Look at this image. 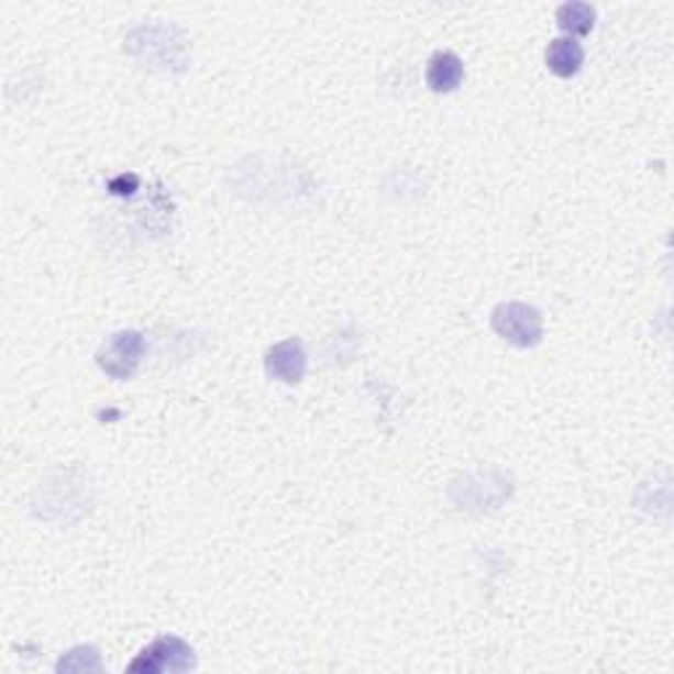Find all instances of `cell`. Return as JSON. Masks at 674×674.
Here are the masks:
<instances>
[{"label":"cell","instance_id":"obj_8","mask_svg":"<svg viewBox=\"0 0 674 674\" xmlns=\"http://www.w3.org/2000/svg\"><path fill=\"white\" fill-rule=\"evenodd\" d=\"M58 672H90V670H103V664H100L98 649H92V645H77V649H71L62 662L56 664Z\"/></svg>","mask_w":674,"mask_h":674},{"label":"cell","instance_id":"obj_3","mask_svg":"<svg viewBox=\"0 0 674 674\" xmlns=\"http://www.w3.org/2000/svg\"><path fill=\"white\" fill-rule=\"evenodd\" d=\"M196 666V651H192L190 643H185L183 638L177 636H164L156 638L153 643L140 653L137 659H132L126 670L130 672H188Z\"/></svg>","mask_w":674,"mask_h":674},{"label":"cell","instance_id":"obj_6","mask_svg":"<svg viewBox=\"0 0 674 674\" xmlns=\"http://www.w3.org/2000/svg\"><path fill=\"white\" fill-rule=\"evenodd\" d=\"M583 64H585V51L575 37L551 40L549 51H545V66H549L553 75L562 79L577 77Z\"/></svg>","mask_w":674,"mask_h":674},{"label":"cell","instance_id":"obj_4","mask_svg":"<svg viewBox=\"0 0 674 674\" xmlns=\"http://www.w3.org/2000/svg\"><path fill=\"white\" fill-rule=\"evenodd\" d=\"M306 369H309V356H306L303 343L298 338L279 340L272 345L264 356V372L266 377L275 379L283 385H298L303 383Z\"/></svg>","mask_w":674,"mask_h":674},{"label":"cell","instance_id":"obj_7","mask_svg":"<svg viewBox=\"0 0 674 674\" xmlns=\"http://www.w3.org/2000/svg\"><path fill=\"white\" fill-rule=\"evenodd\" d=\"M556 24L566 35H590L596 26V9L583 0H572V3L559 5Z\"/></svg>","mask_w":674,"mask_h":674},{"label":"cell","instance_id":"obj_5","mask_svg":"<svg viewBox=\"0 0 674 674\" xmlns=\"http://www.w3.org/2000/svg\"><path fill=\"white\" fill-rule=\"evenodd\" d=\"M427 88L432 92H453L464 82V62L453 51L432 53L424 69Z\"/></svg>","mask_w":674,"mask_h":674},{"label":"cell","instance_id":"obj_2","mask_svg":"<svg viewBox=\"0 0 674 674\" xmlns=\"http://www.w3.org/2000/svg\"><path fill=\"white\" fill-rule=\"evenodd\" d=\"M143 356H145L143 332L119 330V332H113L111 338L103 340V345H100L96 353V362L103 375L124 383V379L135 377Z\"/></svg>","mask_w":674,"mask_h":674},{"label":"cell","instance_id":"obj_1","mask_svg":"<svg viewBox=\"0 0 674 674\" xmlns=\"http://www.w3.org/2000/svg\"><path fill=\"white\" fill-rule=\"evenodd\" d=\"M490 327L513 349H535L543 340V313L524 300H504L490 311Z\"/></svg>","mask_w":674,"mask_h":674}]
</instances>
